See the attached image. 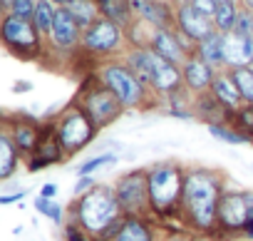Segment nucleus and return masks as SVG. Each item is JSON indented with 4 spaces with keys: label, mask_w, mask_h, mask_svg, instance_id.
Masks as SVG:
<instances>
[{
    "label": "nucleus",
    "mask_w": 253,
    "mask_h": 241,
    "mask_svg": "<svg viewBox=\"0 0 253 241\" xmlns=\"http://www.w3.org/2000/svg\"><path fill=\"white\" fill-rule=\"evenodd\" d=\"M35 209H38L42 216H47L50 221H55V224H67V221H65L67 209H65V206H60V204H55L52 199L38 196V199H35Z\"/></svg>",
    "instance_id": "32"
},
{
    "label": "nucleus",
    "mask_w": 253,
    "mask_h": 241,
    "mask_svg": "<svg viewBox=\"0 0 253 241\" xmlns=\"http://www.w3.org/2000/svg\"><path fill=\"white\" fill-rule=\"evenodd\" d=\"M0 35H3L5 50L13 52L15 57L30 60V57H38L42 52V40L45 38L38 33V28L33 25V20H23V18H15L10 13H3Z\"/></svg>",
    "instance_id": "10"
},
{
    "label": "nucleus",
    "mask_w": 253,
    "mask_h": 241,
    "mask_svg": "<svg viewBox=\"0 0 253 241\" xmlns=\"http://www.w3.org/2000/svg\"><path fill=\"white\" fill-rule=\"evenodd\" d=\"M149 48L159 57H164L167 62H171L176 67H181L189 60V55L196 52V45L189 38H184L176 28H154L152 40H149Z\"/></svg>",
    "instance_id": "11"
},
{
    "label": "nucleus",
    "mask_w": 253,
    "mask_h": 241,
    "mask_svg": "<svg viewBox=\"0 0 253 241\" xmlns=\"http://www.w3.org/2000/svg\"><path fill=\"white\" fill-rule=\"evenodd\" d=\"M102 18L117 23L119 28L129 30L134 23V13H132V0H97Z\"/></svg>",
    "instance_id": "25"
},
{
    "label": "nucleus",
    "mask_w": 253,
    "mask_h": 241,
    "mask_svg": "<svg viewBox=\"0 0 253 241\" xmlns=\"http://www.w3.org/2000/svg\"><path fill=\"white\" fill-rule=\"evenodd\" d=\"M25 194H28V192L23 189V192H15V194H8V196H0V204H3V206H8V204H15V201H20Z\"/></svg>",
    "instance_id": "41"
},
{
    "label": "nucleus",
    "mask_w": 253,
    "mask_h": 241,
    "mask_svg": "<svg viewBox=\"0 0 253 241\" xmlns=\"http://www.w3.org/2000/svg\"><path fill=\"white\" fill-rule=\"evenodd\" d=\"M3 127L10 132L13 142L18 145V149L23 152V157H25V159L38 149V145L42 142V135H45V127L38 122V119L28 117V114L3 117Z\"/></svg>",
    "instance_id": "12"
},
{
    "label": "nucleus",
    "mask_w": 253,
    "mask_h": 241,
    "mask_svg": "<svg viewBox=\"0 0 253 241\" xmlns=\"http://www.w3.org/2000/svg\"><path fill=\"white\" fill-rule=\"evenodd\" d=\"M179 90H184V72H181V67L167 62L164 57H159L154 52L152 55V92L157 97L167 99V97L176 95Z\"/></svg>",
    "instance_id": "14"
},
{
    "label": "nucleus",
    "mask_w": 253,
    "mask_h": 241,
    "mask_svg": "<svg viewBox=\"0 0 253 241\" xmlns=\"http://www.w3.org/2000/svg\"><path fill=\"white\" fill-rule=\"evenodd\" d=\"M107 241H159V236L149 216H124Z\"/></svg>",
    "instance_id": "19"
},
{
    "label": "nucleus",
    "mask_w": 253,
    "mask_h": 241,
    "mask_svg": "<svg viewBox=\"0 0 253 241\" xmlns=\"http://www.w3.org/2000/svg\"><path fill=\"white\" fill-rule=\"evenodd\" d=\"M169 3H171V0H169Z\"/></svg>",
    "instance_id": "51"
},
{
    "label": "nucleus",
    "mask_w": 253,
    "mask_h": 241,
    "mask_svg": "<svg viewBox=\"0 0 253 241\" xmlns=\"http://www.w3.org/2000/svg\"><path fill=\"white\" fill-rule=\"evenodd\" d=\"M159 241H191V231H171L159 236Z\"/></svg>",
    "instance_id": "40"
},
{
    "label": "nucleus",
    "mask_w": 253,
    "mask_h": 241,
    "mask_svg": "<svg viewBox=\"0 0 253 241\" xmlns=\"http://www.w3.org/2000/svg\"><path fill=\"white\" fill-rule=\"evenodd\" d=\"M149 179V206L157 219H181V199L186 182V164L176 159H162L147 167Z\"/></svg>",
    "instance_id": "3"
},
{
    "label": "nucleus",
    "mask_w": 253,
    "mask_h": 241,
    "mask_svg": "<svg viewBox=\"0 0 253 241\" xmlns=\"http://www.w3.org/2000/svg\"><path fill=\"white\" fill-rule=\"evenodd\" d=\"M52 130H55L57 140L62 142V147H65V152L70 157H75L77 152H82L99 135V130L94 127V122L89 119V114L82 109V104L77 99H72L57 114V119L52 122Z\"/></svg>",
    "instance_id": "5"
},
{
    "label": "nucleus",
    "mask_w": 253,
    "mask_h": 241,
    "mask_svg": "<svg viewBox=\"0 0 253 241\" xmlns=\"http://www.w3.org/2000/svg\"><path fill=\"white\" fill-rule=\"evenodd\" d=\"M152 48H129L122 60L126 62V67H129L149 90H152Z\"/></svg>",
    "instance_id": "24"
},
{
    "label": "nucleus",
    "mask_w": 253,
    "mask_h": 241,
    "mask_svg": "<svg viewBox=\"0 0 253 241\" xmlns=\"http://www.w3.org/2000/svg\"><path fill=\"white\" fill-rule=\"evenodd\" d=\"M132 13L152 28H176V8L169 0H132Z\"/></svg>",
    "instance_id": "15"
},
{
    "label": "nucleus",
    "mask_w": 253,
    "mask_h": 241,
    "mask_svg": "<svg viewBox=\"0 0 253 241\" xmlns=\"http://www.w3.org/2000/svg\"><path fill=\"white\" fill-rule=\"evenodd\" d=\"M218 3H238L241 5V0H218Z\"/></svg>",
    "instance_id": "49"
},
{
    "label": "nucleus",
    "mask_w": 253,
    "mask_h": 241,
    "mask_svg": "<svg viewBox=\"0 0 253 241\" xmlns=\"http://www.w3.org/2000/svg\"><path fill=\"white\" fill-rule=\"evenodd\" d=\"M228 189V179L213 167H186L184 199H181V224L191 234H213L218 224V201Z\"/></svg>",
    "instance_id": "1"
},
{
    "label": "nucleus",
    "mask_w": 253,
    "mask_h": 241,
    "mask_svg": "<svg viewBox=\"0 0 253 241\" xmlns=\"http://www.w3.org/2000/svg\"><path fill=\"white\" fill-rule=\"evenodd\" d=\"M191 241H221L213 234H191Z\"/></svg>",
    "instance_id": "44"
},
{
    "label": "nucleus",
    "mask_w": 253,
    "mask_h": 241,
    "mask_svg": "<svg viewBox=\"0 0 253 241\" xmlns=\"http://www.w3.org/2000/svg\"><path fill=\"white\" fill-rule=\"evenodd\" d=\"M209 132H211V137H216L218 142H226V145H251L253 140L248 137V135H243L238 127H233V125H211V127H206Z\"/></svg>",
    "instance_id": "30"
},
{
    "label": "nucleus",
    "mask_w": 253,
    "mask_h": 241,
    "mask_svg": "<svg viewBox=\"0 0 253 241\" xmlns=\"http://www.w3.org/2000/svg\"><path fill=\"white\" fill-rule=\"evenodd\" d=\"M70 154L65 152L62 142L57 140L55 130L52 127H45V135H42V142L38 145V149L28 157V169L30 172H40V169H47L52 164H60L65 162Z\"/></svg>",
    "instance_id": "18"
},
{
    "label": "nucleus",
    "mask_w": 253,
    "mask_h": 241,
    "mask_svg": "<svg viewBox=\"0 0 253 241\" xmlns=\"http://www.w3.org/2000/svg\"><path fill=\"white\" fill-rule=\"evenodd\" d=\"M55 13H57L55 3H50V0H38L35 15H33V25L38 28V33L42 38H50V30H52V23H55Z\"/></svg>",
    "instance_id": "29"
},
{
    "label": "nucleus",
    "mask_w": 253,
    "mask_h": 241,
    "mask_svg": "<svg viewBox=\"0 0 253 241\" xmlns=\"http://www.w3.org/2000/svg\"><path fill=\"white\" fill-rule=\"evenodd\" d=\"M228 72H231V77H233V82H236L243 102L246 104H253V67H233Z\"/></svg>",
    "instance_id": "31"
},
{
    "label": "nucleus",
    "mask_w": 253,
    "mask_h": 241,
    "mask_svg": "<svg viewBox=\"0 0 253 241\" xmlns=\"http://www.w3.org/2000/svg\"><path fill=\"white\" fill-rule=\"evenodd\" d=\"M67 216L92 241H107L119 226V221L124 219V211L117 201L114 187L97 184L92 192L72 199V204L67 206Z\"/></svg>",
    "instance_id": "2"
},
{
    "label": "nucleus",
    "mask_w": 253,
    "mask_h": 241,
    "mask_svg": "<svg viewBox=\"0 0 253 241\" xmlns=\"http://www.w3.org/2000/svg\"><path fill=\"white\" fill-rule=\"evenodd\" d=\"M253 67V38L228 33L226 35V70Z\"/></svg>",
    "instance_id": "20"
},
{
    "label": "nucleus",
    "mask_w": 253,
    "mask_h": 241,
    "mask_svg": "<svg viewBox=\"0 0 253 241\" xmlns=\"http://www.w3.org/2000/svg\"><path fill=\"white\" fill-rule=\"evenodd\" d=\"M233 127H238L243 135L253 140V104H243L233 112Z\"/></svg>",
    "instance_id": "33"
},
{
    "label": "nucleus",
    "mask_w": 253,
    "mask_h": 241,
    "mask_svg": "<svg viewBox=\"0 0 253 241\" xmlns=\"http://www.w3.org/2000/svg\"><path fill=\"white\" fill-rule=\"evenodd\" d=\"M87 55L104 60H117V55H124L129 50V40H126V30L119 28L117 23L99 18L97 23H92L84 33H82V45H80Z\"/></svg>",
    "instance_id": "7"
},
{
    "label": "nucleus",
    "mask_w": 253,
    "mask_h": 241,
    "mask_svg": "<svg viewBox=\"0 0 253 241\" xmlns=\"http://www.w3.org/2000/svg\"><path fill=\"white\" fill-rule=\"evenodd\" d=\"M251 214H253V192L228 187L218 201V224H216L213 236H221V241H228L231 236L243 231Z\"/></svg>",
    "instance_id": "8"
},
{
    "label": "nucleus",
    "mask_w": 253,
    "mask_h": 241,
    "mask_svg": "<svg viewBox=\"0 0 253 241\" xmlns=\"http://www.w3.org/2000/svg\"><path fill=\"white\" fill-rule=\"evenodd\" d=\"M67 10L75 15V20H77V25H80L82 30H87L92 23H97V20L102 18L97 0H75L72 5H67Z\"/></svg>",
    "instance_id": "26"
},
{
    "label": "nucleus",
    "mask_w": 253,
    "mask_h": 241,
    "mask_svg": "<svg viewBox=\"0 0 253 241\" xmlns=\"http://www.w3.org/2000/svg\"><path fill=\"white\" fill-rule=\"evenodd\" d=\"M57 194V187L55 184H45L42 189H40V196H45V199H52Z\"/></svg>",
    "instance_id": "43"
},
{
    "label": "nucleus",
    "mask_w": 253,
    "mask_h": 241,
    "mask_svg": "<svg viewBox=\"0 0 253 241\" xmlns=\"http://www.w3.org/2000/svg\"><path fill=\"white\" fill-rule=\"evenodd\" d=\"M77 102L82 104V109L89 114V119L94 122V127L102 132V130H107V127H112L117 119L126 112L124 107H122V102L97 80V75H92L84 85H82V90H80V95H77Z\"/></svg>",
    "instance_id": "6"
},
{
    "label": "nucleus",
    "mask_w": 253,
    "mask_h": 241,
    "mask_svg": "<svg viewBox=\"0 0 253 241\" xmlns=\"http://www.w3.org/2000/svg\"><path fill=\"white\" fill-rule=\"evenodd\" d=\"M241 239L253 241V214H251V219L246 221V226H243V231H241Z\"/></svg>",
    "instance_id": "42"
},
{
    "label": "nucleus",
    "mask_w": 253,
    "mask_h": 241,
    "mask_svg": "<svg viewBox=\"0 0 253 241\" xmlns=\"http://www.w3.org/2000/svg\"><path fill=\"white\" fill-rule=\"evenodd\" d=\"M30 87H33L30 82H15V85H13V90H15V92H28Z\"/></svg>",
    "instance_id": "45"
},
{
    "label": "nucleus",
    "mask_w": 253,
    "mask_h": 241,
    "mask_svg": "<svg viewBox=\"0 0 253 241\" xmlns=\"http://www.w3.org/2000/svg\"><path fill=\"white\" fill-rule=\"evenodd\" d=\"M176 30L184 38H189L194 45H199L201 40L216 33V25H213V18L199 13L194 5H181L176 8Z\"/></svg>",
    "instance_id": "16"
},
{
    "label": "nucleus",
    "mask_w": 253,
    "mask_h": 241,
    "mask_svg": "<svg viewBox=\"0 0 253 241\" xmlns=\"http://www.w3.org/2000/svg\"><path fill=\"white\" fill-rule=\"evenodd\" d=\"M35 5H38V0H13V3H10L3 13H10V15L23 18V20H33Z\"/></svg>",
    "instance_id": "34"
},
{
    "label": "nucleus",
    "mask_w": 253,
    "mask_h": 241,
    "mask_svg": "<svg viewBox=\"0 0 253 241\" xmlns=\"http://www.w3.org/2000/svg\"><path fill=\"white\" fill-rule=\"evenodd\" d=\"M194 99L196 95H191L186 87L179 90L176 95L167 97V109L171 117H181V119H194Z\"/></svg>",
    "instance_id": "27"
},
{
    "label": "nucleus",
    "mask_w": 253,
    "mask_h": 241,
    "mask_svg": "<svg viewBox=\"0 0 253 241\" xmlns=\"http://www.w3.org/2000/svg\"><path fill=\"white\" fill-rule=\"evenodd\" d=\"M238 10H241L238 3H218V8H216V13H213V25H216V30L223 33V35L233 33V30H236V20H238Z\"/></svg>",
    "instance_id": "28"
},
{
    "label": "nucleus",
    "mask_w": 253,
    "mask_h": 241,
    "mask_svg": "<svg viewBox=\"0 0 253 241\" xmlns=\"http://www.w3.org/2000/svg\"><path fill=\"white\" fill-rule=\"evenodd\" d=\"M181 72H184V87L191 95H204V92L211 90L213 77H216L218 70H213L199 52H191L189 60L181 65Z\"/></svg>",
    "instance_id": "17"
},
{
    "label": "nucleus",
    "mask_w": 253,
    "mask_h": 241,
    "mask_svg": "<svg viewBox=\"0 0 253 241\" xmlns=\"http://www.w3.org/2000/svg\"><path fill=\"white\" fill-rule=\"evenodd\" d=\"M233 33L253 38V10H246V8L238 10V20H236V30Z\"/></svg>",
    "instance_id": "36"
},
{
    "label": "nucleus",
    "mask_w": 253,
    "mask_h": 241,
    "mask_svg": "<svg viewBox=\"0 0 253 241\" xmlns=\"http://www.w3.org/2000/svg\"><path fill=\"white\" fill-rule=\"evenodd\" d=\"M196 52L213 67V70H226V35L223 33H213L206 40H201L196 45Z\"/></svg>",
    "instance_id": "23"
},
{
    "label": "nucleus",
    "mask_w": 253,
    "mask_h": 241,
    "mask_svg": "<svg viewBox=\"0 0 253 241\" xmlns=\"http://www.w3.org/2000/svg\"><path fill=\"white\" fill-rule=\"evenodd\" d=\"M82 28L77 25L75 15L67 10V8H57L55 13V23H52V30H50V45L57 50V52H70L75 48L82 45Z\"/></svg>",
    "instance_id": "13"
},
{
    "label": "nucleus",
    "mask_w": 253,
    "mask_h": 241,
    "mask_svg": "<svg viewBox=\"0 0 253 241\" xmlns=\"http://www.w3.org/2000/svg\"><path fill=\"white\" fill-rule=\"evenodd\" d=\"M65 241H92L77 224H72V221H67L65 224Z\"/></svg>",
    "instance_id": "37"
},
{
    "label": "nucleus",
    "mask_w": 253,
    "mask_h": 241,
    "mask_svg": "<svg viewBox=\"0 0 253 241\" xmlns=\"http://www.w3.org/2000/svg\"><path fill=\"white\" fill-rule=\"evenodd\" d=\"M25 157H23V152L18 149V145L13 142V137H10V132L5 130V127H0V179H10L15 172H18V167H20V162H23Z\"/></svg>",
    "instance_id": "22"
},
{
    "label": "nucleus",
    "mask_w": 253,
    "mask_h": 241,
    "mask_svg": "<svg viewBox=\"0 0 253 241\" xmlns=\"http://www.w3.org/2000/svg\"><path fill=\"white\" fill-rule=\"evenodd\" d=\"M241 8H246V10H253V0H241Z\"/></svg>",
    "instance_id": "47"
},
{
    "label": "nucleus",
    "mask_w": 253,
    "mask_h": 241,
    "mask_svg": "<svg viewBox=\"0 0 253 241\" xmlns=\"http://www.w3.org/2000/svg\"><path fill=\"white\" fill-rule=\"evenodd\" d=\"M112 187H114V194H117V201H119L124 216H152L147 167L119 174L112 182Z\"/></svg>",
    "instance_id": "9"
},
{
    "label": "nucleus",
    "mask_w": 253,
    "mask_h": 241,
    "mask_svg": "<svg viewBox=\"0 0 253 241\" xmlns=\"http://www.w3.org/2000/svg\"><path fill=\"white\" fill-rule=\"evenodd\" d=\"M209 92H211V95H213V97H216V99L228 109V112H236V109H241V107L246 104L228 70H218V72H216L213 85H211V90H209Z\"/></svg>",
    "instance_id": "21"
},
{
    "label": "nucleus",
    "mask_w": 253,
    "mask_h": 241,
    "mask_svg": "<svg viewBox=\"0 0 253 241\" xmlns=\"http://www.w3.org/2000/svg\"><path fill=\"white\" fill-rule=\"evenodd\" d=\"M50 3H55L57 8H67V5H72L75 0H50Z\"/></svg>",
    "instance_id": "46"
},
{
    "label": "nucleus",
    "mask_w": 253,
    "mask_h": 241,
    "mask_svg": "<svg viewBox=\"0 0 253 241\" xmlns=\"http://www.w3.org/2000/svg\"><path fill=\"white\" fill-rule=\"evenodd\" d=\"M97 187V182H94V177L92 174H87V177H80L77 179V184H75V196H82V194H87V192H92Z\"/></svg>",
    "instance_id": "38"
},
{
    "label": "nucleus",
    "mask_w": 253,
    "mask_h": 241,
    "mask_svg": "<svg viewBox=\"0 0 253 241\" xmlns=\"http://www.w3.org/2000/svg\"><path fill=\"white\" fill-rule=\"evenodd\" d=\"M191 5H194L199 13L213 18V13H216V8H218V0H191Z\"/></svg>",
    "instance_id": "39"
},
{
    "label": "nucleus",
    "mask_w": 253,
    "mask_h": 241,
    "mask_svg": "<svg viewBox=\"0 0 253 241\" xmlns=\"http://www.w3.org/2000/svg\"><path fill=\"white\" fill-rule=\"evenodd\" d=\"M241 241H248V239H241Z\"/></svg>",
    "instance_id": "50"
},
{
    "label": "nucleus",
    "mask_w": 253,
    "mask_h": 241,
    "mask_svg": "<svg viewBox=\"0 0 253 241\" xmlns=\"http://www.w3.org/2000/svg\"><path fill=\"white\" fill-rule=\"evenodd\" d=\"M114 162H117V157H114V154H99V157H92V159L82 162L77 172H80V177H87V174H92L94 169L107 167V164H114Z\"/></svg>",
    "instance_id": "35"
},
{
    "label": "nucleus",
    "mask_w": 253,
    "mask_h": 241,
    "mask_svg": "<svg viewBox=\"0 0 253 241\" xmlns=\"http://www.w3.org/2000/svg\"><path fill=\"white\" fill-rule=\"evenodd\" d=\"M0 3H3V10H5V8H8V5L13 3V0H0Z\"/></svg>",
    "instance_id": "48"
},
{
    "label": "nucleus",
    "mask_w": 253,
    "mask_h": 241,
    "mask_svg": "<svg viewBox=\"0 0 253 241\" xmlns=\"http://www.w3.org/2000/svg\"><path fill=\"white\" fill-rule=\"evenodd\" d=\"M94 75L122 102L124 109H147L157 99V95L126 67L124 60H104V62L97 65Z\"/></svg>",
    "instance_id": "4"
}]
</instances>
